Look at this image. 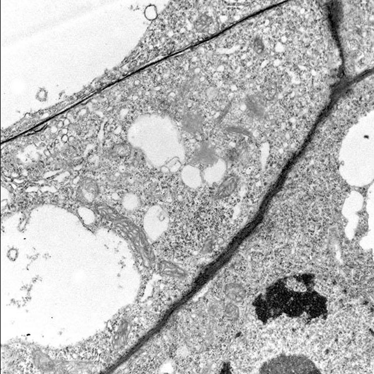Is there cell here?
<instances>
[{"label": "cell", "instance_id": "obj_3", "mask_svg": "<svg viewBox=\"0 0 374 374\" xmlns=\"http://www.w3.org/2000/svg\"><path fill=\"white\" fill-rule=\"evenodd\" d=\"M224 294L228 302L240 304L247 297V290L241 284L237 282L227 283L224 287Z\"/></svg>", "mask_w": 374, "mask_h": 374}, {"label": "cell", "instance_id": "obj_10", "mask_svg": "<svg viewBox=\"0 0 374 374\" xmlns=\"http://www.w3.org/2000/svg\"><path fill=\"white\" fill-rule=\"evenodd\" d=\"M63 126H64V122H62V121H60V122H58L57 124V126L58 128L63 127Z\"/></svg>", "mask_w": 374, "mask_h": 374}, {"label": "cell", "instance_id": "obj_4", "mask_svg": "<svg viewBox=\"0 0 374 374\" xmlns=\"http://www.w3.org/2000/svg\"><path fill=\"white\" fill-rule=\"evenodd\" d=\"M159 271L162 276L177 280H184L188 277V272L175 263L163 260L159 262Z\"/></svg>", "mask_w": 374, "mask_h": 374}, {"label": "cell", "instance_id": "obj_2", "mask_svg": "<svg viewBox=\"0 0 374 374\" xmlns=\"http://www.w3.org/2000/svg\"><path fill=\"white\" fill-rule=\"evenodd\" d=\"M99 186L94 180L85 178L79 186L78 196L81 202L85 204H90L94 202L99 194Z\"/></svg>", "mask_w": 374, "mask_h": 374}, {"label": "cell", "instance_id": "obj_8", "mask_svg": "<svg viewBox=\"0 0 374 374\" xmlns=\"http://www.w3.org/2000/svg\"><path fill=\"white\" fill-rule=\"evenodd\" d=\"M131 148L127 144H118L114 146L110 150V154L114 157L126 156L131 153Z\"/></svg>", "mask_w": 374, "mask_h": 374}, {"label": "cell", "instance_id": "obj_7", "mask_svg": "<svg viewBox=\"0 0 374 374\" xmlns=\"http://www.w3.org/2000/svg\"><path fill=\"white\" fill-rule=\"evenodd\" d=\"M201 121L199 117L196 115H190L186 116L183 120V126L186 130L190 132H195L200 127Z\"/></svg>", "mask_w": 374, "mask_h": 374}, {"label": "cell", "instance_id": "obj_1", "mask_svg": "<svg viewBox=\"0 0 374 374\" xmlns=\"http://www.w3.org/2000/svg\"><path fill=\"white\" fill-rule=\"evenodd\" d=\"M114 222L117 223V226L132 240L144 264L151 265L154 260V254L143 231L136 224L122 216Z\"/></svg>", "mask_w": 374, "mask_h": 374}, {"label": "cell", "instance_id": "obj_5", "mask_svg": "<svg viewBox=\"0 0 374 374\" xmlns=\"http://www.w3.org/2000/svg\"><path fill=\"white\" fill-rule=\"evenodd\" d=\"M238 180L236 176H230L221 182L217 190L216 196L218 199H224L229 197L237 188Z\"/></svg>", "mask_w": 374, "mask_h": 374}, {"label": "cell", "instance_id": "obj_6", "mask_svg": "<svg viewBox=\"0 0 374 374\" xmlns=\"http://www.w3.org/2000/svg\"><path fill=\"white\" fill-rule=\"evenodd\" d=\"M223 315L226 320L235 323L240 317V310L238 304L228 302L224 308Z\"/></svg>", "mask_w": 374, "mask_h": 374}, {"label": "cell", "instance_id": "obj_9", "mask_svg": "<svg viewBox=\"0 0 374 374\" xmlns=\"http://www.w3.org/2000/svg\"><path fill=\"white\" fill-rule=\"evenodd\" d=\"M64 126H69V124H70V120H69L68 119L65 120L64 121Z\"/></svg>", "mask_w": 374, "mask_h": 374}]
</instances>
